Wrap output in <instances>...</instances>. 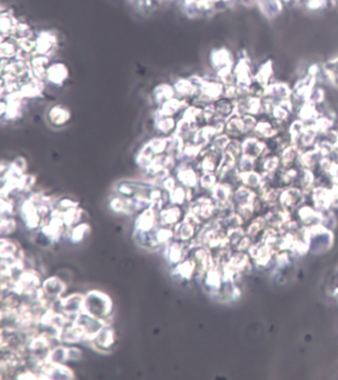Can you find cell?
Segmentation results:
<instances>
[{"label": "cell", "instance_id": "cell-1", "mask_svg": "<svg viewBox=\"0 0 338 380\" xmlns=\"http://www.w3.org/2000/svg\"><path fill=\"white\" fill-rule=\"evenodd\" d=\"M113 309L111 298L100 291L92 290L84 295L83 312L97 318L107 320L110 317Z\"/></svg>", "mask_w": 338, "mask_h": 380}, {"label": "cell", "instance_id": "cell-2", "mask_svg": "<svg viewBox=\"0 0 338 380\" xmlns=\"http://www.w3.org/2000/svg\"><path fill=\"white\" fill-rule=\"evenodd\" d=\"M20 215L26 228L30 231H38L44 224V219L39 212L37 203L31 198H26L20 204Z\"/></svg>", "mask_w": 338, "mask_h": 380}, {"label": "cell", "instance_id": "cell-3", "mask_svg": "<svg viewBox=\"0 0 338 380\" xmlns=\"http://www.w3.org/2000/svg\"><path fill=\"white\" fill-rule=\"evenodd\" d=\"M164 258L166 262L170 266H174L185 258L188 257L190 251V242H181L178 240H171L164 247Z\"/></svg>", "mask_w": 338, "mask_h": 380}, {"label": "cell", "instance_id": "cell-4", "mask_svg": "<svg viewBox=\"0 0 338 380\" xmlns=\"http://www.w3.org/2000/svg\"><path fill=\"white\" fill-rule=\"evenodd\" d=\"M88 342L96 349L103 352L111 351L116 343L115 331L111 324L105 323L91 338Z\"/></svg>", "mask_w": 338, "mask_h": 380}, {"label": "cell", "instance_id": "cell-5", "mask_svg": "<svg viewBox=\"0 0 338 380\" xmlns=\"http://www.w3.org/2000/svg\"><path fill=\"white\" fill-rule=\"evenodd\" d=\"M84 295L74 293L65 297H61L57 301L58 311L64 314L69 320H73L77 315L83 312Z\"/></svg>", "mask_w": 338, "mask_h": 380}, {"label": "cell", "instance_id": "cell-6", "mask_svg": "<svg viewBox=\"0 0 338 380\" xmlns=\"http://www.w3.org/2000/svg\"><path fill=\"white\" fill-rule=\"evenodd\" d=\"M158 225H160L159 211L150 206L137 214L134 222V231H149Z\"/></svg>", "mask_w": 338, "mask_h": 380}, {"label": "cell", "instance_id": "cell-7", "mask_svg": "<svg viewBox=\"0 0 338 380\" xmlns=\"http://www.w3.org/2000/svg\"><path fill=\"white\" fill-rule=\"evenodd\" d=\"M42 290L46 298L55 305L64 294L66 290L65 283L58 277L52 276L43 281Z\"/></svg>", "mask_w": 338, "mask_h": 380}, {"label": "cell", "instance_id": "cell-8", "mask_svg": "<svg viewBox=\"0 0 338 380\" xmlns=\"http://www.w3.org/2000/svg\"><path fill=\"white\" fill-rule=\"evenodd\" d=\"M75 324H77L86 334L87 341L89 338H91L105 323H107L105 320L97 318L95 317L90 316L89 314L85 312H81L79 315L75 317V318L72 320Z\"/></svg>", "mask_w": 338, "mask_h": 380}, {"label": "cell", "instance_id": "cell-9", "mask_svg": "<svg viewBox=\"0 0 338 380\" xmlns=\"http://www.w3.org/2000/svg\"><path fill=\"white\" fill-rule=\"evenodd\" d=\"M185 213L186 211L182 206L169 203L159 211L160 225L173 227L183 219Z\"/></svg>", "mask_w": 338, "mask_h": 380}, {"label": "cell", "instance_id": "cell-10", "mask_svg": "<svg viewBox=\"0 0 338 380\" xmlns=\"http://www.w3.org/2000/svg\"><path fill=\"white\" fill-rule=\"evenodd\" d=\"M196 273V264L194 260L188 256L180 263L174 265L170 269L171 277L178 282H186L194 278Z\"/></svg>", "mask_w": 338, "mask_h": 380}, {"label": "cell", "instance_id": "cell-11", "mask_svg": "<svg viewBox=\"0 0 338 380\" xmlns=\"http://www.w3.org/2000/svg\"><path fill=\"white\" fill-rule=\"evenodd\" d=\"M187 211L194 214L202 222L203 220L208 219L213 214L214 205L208 198L200 197L190 202Z\"/></svg>", "mask_w": 338, "mask_h": 380}, {"label": "cell", "instance_id": "cell-12", "mask_svg": "<svg viewBox=\"0 0 338 380\" xmlns=\"http://www.w3.org/2000/svg\"><path fill=\"white\" fill-rule=\"evenodd\" d=\"M90 225L87 223V221L80 222L70 228H67L66 236L69 239V241L72 244H78L82 242L90 233Z\"/></svg>", "mask_w": 338, "mask_h": 380}, {"label": "cell", "instance_id": "cell-13", "mask_svg": "<svg viewBox=\"0 0 338 380\" xmlns=\"http://www.w3.org/2000/svg\"><path fill=\"white\" fill-rule=\"evenodd\" d=\"M61 216L67 228H70L80 222H84L86 221V218H87V214L79 206L73 207L61 212Z\"/></svg>", "mask_w": 338, "mask_h": 380}, {"label": "cell", "instance_id": "cell-14", "mask_svg": "<svg viewBox=\"0 0 338 380\" xmlns=\"http://www.w3.org/2000/svg\"><path fill=\"white\" fill-rule=\"evenodd\" d=\"M191 199L190 194V189H187L185 187H175L171 191L169 192V201L170 204H176V205H184L186 201H189Z\"/></svg>", "mask_w": 338, "mask_h": 380}, {"label": "cell", "instance_id": "cell-15", "mask_svg": "<svg viewBox=\"0 0 338 380\" xmlns=\"http://www.w3.org/2000/svg\"><path fill=\"white\" fill-rule=\"evenodd\" d=\"M176 178L179 181V183L187 189H191L197 184V176L195 172L191 168H188L186 166H182L177 171Z\"/></svg>", "mask_w": 338, "mask_h": 380}, {"label": "cell", "instance_id": "cell-16", "mask_svg": "<svg viewBox=\"0 0 338 380\" xmlns=\"http://www.w3.org/2000/svg\"><path fill=\"white\" fill-rule=\"evenodd\" d=\"M49 118L53 124L62 125L69 119V112L65 107L56 105L50 110Z\"/></svg>", "mask_w": 338, "mask_h": 380}, {"label": "cell", "instance_id": "cell-17", "mask_svg": "<svg viewBox=\"0 0 338 380\" xmlns=\"http://www.w3.org/2000/svg\"><path fill=\"white\" fill-rule=\"evenodd\" d=\"M66 75H67V70L65 66L61 63H55L51 65L48 69V77L51 81L55 83L61 82L62 80H64Z\"/></svg>", "mask_w": 338, "mask_h": 380}, {"label": "cell", "instance_id": "cell-18", "mask_svg": "<svg viewBox=\"0 0 338 380\" xmlns=\"http://www.w3.org/2000/svg\"><path fill=\"white\" fill-rule=\"evenodd\" d=\"M16 228H17V223L13 216H1L0 232L2 237L11 235L12 233L15 232Z\"/></svg>", "mask_w": 338, "mask_h": 380}, {"label": "cell", "instance_id": "cell-19", "mask_svg": "<svg viewBox=\"0 0 338 380\" xmlns=\"http://www.w3.org/2000/svg\"><path fill=\"white\" fill-rule=\"evenodd\" d=\"M1 216H13L15 212L14 201L9 196H2L0 206Z\"/></svg>", "mask_w": 338, "mask_h": 380}, {"label": "cell", "instance_id": "cell-20", "mask_svg": "<svg viewBox=\"0 0 338 380\" xmlns=\"http://www.w3.org/2000/svg\"><path fill=\"white\" fill-rule=\"evenodd\" d=\"M172 93H173L172 88L169 85H167V84H163V85L158 86L156 91H155L156 98H157V100L159 102H162V101L169 99L172 96Z\"/></svg>", "mask_w": 338, "mask_h": 380}, {"label": "cell", "instance_id": "cell-21", "mask_svg": "<svg viewBox=\"0 0 338 380\" xmlns=\"http://www.w3.org/2000/svg\"><path fill=\"white\" fill-rule=\"evenodd\" d=\"M53 41H54V38L52 37V35L47 34V33L42 34L41 37L39 38L38 45H37V49H38V51H39L40 53H42V54L46 53L49 49H51Z\"/></svg>", "mask_w": 338, "mask_h": 380}, {"label": "cell", "instance_id": "cell-22", "mask_svg": "<svg viewBox=\"0 0 338 380\" xmlns=\"http://www.w3.org/2000/svg\"><path fill=\"white\" fill-rule=\"evenodd\" d=\"M174 88L179 94H183V95L191 94L194 91L193 85L186 79L177 80L174 84Z\"/></svg>", "mask_w": 338, "mask_h": 380}, {"label": "cell", "instance_id": "cell-23", "mask_svg": "<svg viewBox=\"0 0 338 380\" xmlns=\"http://www.w3.org/2000/svg\"><path fill=\"white\" fill-rule=\"evenodd\" d=\"M181 102L178 101L177 99H169V100H167L164 105H163V108H162V113L164 115H171L173 114L179 107H180V104Z\"/></svg>", "mask_w": 338, "mask_h": 380}, {"label": "cell", "instance_id": "cell-24", "mask_svg": "<svg viewBox=\"0 0 338 380\" xmlns=\"http://www.w3.org/2000/svg\"><path fill=\"white\" fill-rule=\"evenodd\" d=\"M149 146L154 153H162L166 148H168V143L164 139H154Z\"/></svg>", "mask_w": 338, "mask_h": 380}, {"label": "cell", "instance_id": "cell-25", "mask_svg": "<svg viewBox=\"0 0 338 380\" xmlns=\"http://www.w3.org/2000/svg\"><path fill=\"white\" fill-rule=\"evenodd\" d=\"M162 185H163L164 190L168 191V193H169V191H171V190L176 187V186H175V180H174L172 177H170V176H166V177L164 178V180H163Z\"/></svg>", "mask_w": 338, "mask_h": 380}, {"label": "cell", "instance_id": "cell-26", "mask_svg": "<svg viewBox=\"0 0 338 380\" xmlns=\"http://www.w3.org/2000/svg\"><path fill=\"white\" fill-rule=\"evenodd\" d=\"M172 126H173V120L171 118L161 119V120H159V123H158V127L164 132L170 130L172 128Z\"/></svg>", "mask_w": 338, "mask_h": 380}, {"label": "cell", "instance_id": "cell-27", "mask_svg": "<svg viewBox=\"0 0 338 380\" xmlns=\"http://www.w3.org/2000/svg\"><path fill=\"white\" fill-rule=\"evenodd\" d=\"M68 361H75L81 357V351L76 347H67Z\"/></svg>", "mask_w": 338, "mask_h": 380}, {"label": "cell", "instance_id": "cell-28", "mask_svg": "<svg viewBox=\"0 0 338 380\" xmlns=\"http://www.w3.org/2000/svg\"><path fill=\"white\" fill-rule=\"evenodd\" d=\"M213 182H214V178L210 174H205L204 176L200 178V185L203 188H210L213 185Z\"/></svg>", "mask_w": 338, "mask_h": 380}, {"label": "cell", "instance_id": "cell-29", "mask_svg": "<svg viewBox=\"0 0 338 380\" xmlns=\"http://www.w3.org/2000/svg\"><path fill=\"white\" fill-rule=\"evenodd\" d=\"M12 26H13V23H12L10 17L9 16L6 17L5 15H2V18H1V30L3 32L9 31Z\"/></svg>", "mask_w": 338, "mask_h": 380}, {"label": "cell", "instance_id": "cell-30", "mask_svg": "<svg viewBox=\"0 0 338 380\" xmlns=\"http://www.w3.org/2000/svg\"><path fill=\"white\" fill-rule=\"evenodd\" d=\"M15 52V49L13 47V45H11L10 43H3L2 46H1V53H2V56H11L13 53Z\"/></svg>", "mask_w": 338, "mask_h": 380}, {"label": "cell", "instance_id": "cell-31", "mask_svg": "<svg viewBox=\"0 0 338 380\" xmlns=\"http://www.w3.org/2000/svg\"><path fill=\"white\" fill-rule=\"evenodd\" d=\"M33 46V43L31 41H29L28 39H22L21 41V47L22 49H25V50H30Z\"/></svg>", "mask_w": 338, "mask_h": 380}]
</instances>
